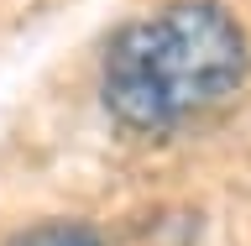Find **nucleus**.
<instances>
[{
	"label": "nucleus",
	"mask_w": 251,
	"mask_h": 246,
	"mask_svg": "<svg viewBox=\"0 0 251 246\" xmlns=\"http://www.w3.org/2000/svg\"><path fill=\"white\" fill-rule=\"evenodd\" d=\"M0 246H105L89 225H74V220H47V225H31V231H16L11 241Z\"/></svg>",
	"instance_id": "nucleus-2"
},
{
	"label": "nucleus",
	"mask_w": 251,
	"mask_h": 246,
	"mask_svg": "<svg viewBox=\"0 0 251 246\" xmlns=\"http://www.w3.org/2000/svg\"><path fill=\"white\" fill-rule=\"evenodd\" d=\"M251 74V42L225 0H168L100 53V105L136 137H168L225 105Z\"/></svg>",
	"instance_id": "nucleus-1"
}]
</instances>
